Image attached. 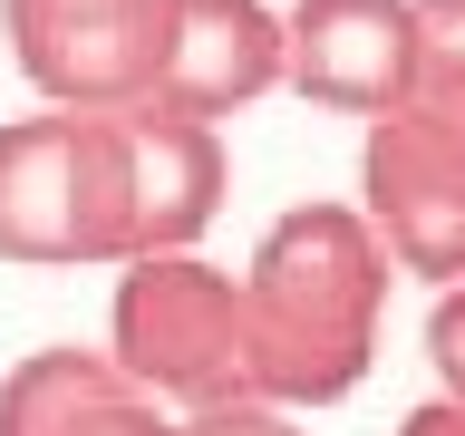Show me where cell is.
<instances>
[{
  "label": "cell",
  "mask_w": 465,
  "mask_h": 436,
  "mask_svg": "<svg viewBox=\"0 0 465 436\" xmlns=\"http://www.w3.org/2000/svg\"><path fill=\"white\" fill-rule=\"evenodd\" d=\"M282 87L340 116L417 107V0H291L282 10Z\"/></svg>",
  "instance_id": "obj_6"
},
{
  "label": "cell",
  "mask_w": 465,
  "mask_h": 436,
  "mask_svg": "<svg viewBox=\"0 0 465 436\" xmlns=\"http://www.w3.org/2000/svg\"><path fill=\"white\" fill-rule=\"evenodd\" d=\"M359 223L417 282H465V116L398 107L359 145Z\"/></svg>",
  "instance_id": "obj_4"
},
{
  "label": "cell",
  "mask_w": 465,
  "mask_h": 436,
  "mask_svg": "<svg viewBox=\"0 0 465 436\" xmlns=\"http://www.w3.org/2000/svg\"><path fill=\"white\" fill-rule=\"evenodd\" d=\"M0 436H184L107 349H29L0 378Z\"/></svg>",
  "instance_id": "obj_9"
},
{
  "label": "cell",
  "mask_w": 465,
  "mask_h": 436,
  "mask_svg": "<svg viewBox=\"0 0 465 436\" xmlns=\"http://www.w3.org/2000/svg\"><path fill=\"white\" fill-rule=\"evenodd\" d=\"M378 311H388V253L359 223V203H291L242 272L252 398L272 407L349 398L378 359Z\"/></svg>",
  "instance_id": "obj_1"
},
{
  "label": "cell",
  "mask_w": 465,
  "mask_h": 436,
  "mask_svg": "<svg viewBox=\"0 0 465 436\" xmlns=\"http://www.w3.org/2000/svg\"><path fill=\"white\" fill-rule=\"evenodd\" d=\"M272 87H282V10L272 0H165V49H155L145 107L213 126Z\"/></svg>",
  "instance_id": "obj_7"
},
{
  "label": "cell",
  "mask_w": 465,
  "mask_h": 436,
  "mask_svg": "<svg viewBox=\"0 0 465 436\" xmlns=\"http://www.w3.org/2000/svg\"><path fill=\"white\" fill-rule=\"evenodd\" d=\"M107 359L136 378L155 407H232L252 398V340H242V282L203 253L126 262L107 311Z\"/></svg>",
  "instance_id": "obj_3"
},
{
  "label": "cell",
  "mask_w": 465,
  "mask_h": 436,
  "mask_svg": "<svg viewBox=\"0 0 465 436\" xmlns=\"http://www.w3.org/2000/svg\"><path fill=\"white\" fill-rule=\"evenodd\" d=\"M184 436H301L291 427V407L272 398H232V407H194V417H174Z\"/></svg>",
  "instance_id": "obj_12"
},
{
  "label": "cell",
  "mask_w": 465,
  "mask_h": 436,
  "mask_svg": "<svg viewBox=\"0 0 465 436\" xmlns=\"http://www.w3.org/2000/svg\"><path fill=\"white\" fill-rule=\"evenodd\" d=\"M398 436H465V407L427 398V407H407V427H398Z\"/></svg>",
  "instance_id": "obj_13"
},
{
  "label": "cell",
  "mask_w": 465,
  "mask_h": 436,
  "mask_svg": "<svg viewBox=\"0 0 465 436\" xmlns=\"http://www.w3.org/2000/svg\"><path fill=\"white\" fill-rule=\"evenodd\" d=\"M20 78L49 107L116 116L145 107L155 87V49H165V0H0Z\"/></svg>",
  "instance_id": "obj_5"
},
{
  "label": "cell",
  "mask_w": 465,
  "mask_h": 436,
  "mask_svg": "<svg viewBox=\"0 0 465 436\" xmlns=\"http://www.w3.org/2000/svg\"><path fill=\"white\" fill-rule=\"evenodd\" d=\"M427 369H436V398L465 407V282H446L427 311Z\"/></svg>",
  "instance_id": "obj_11"
},
{
  "label": "cell",
  "mask_w": 465,
  "mask_h": 436,
  "mask_svg": "<svg viewBox=\"0 0 465 436\" xmlns=\"http://www.w3.org/2000/svg\"><path fill=\"white\" fill-rule=\"evenodd\" d=\"M417 107L465 116V0H417Z\"/></svg>",
  "instance_id": "obj_10"
},
{
  "label": "cell",
  "mask_w": 465,
  "mask_h": 436,
  "mask_svg": "<svg viewBox=\"0 0 465 436\" xmlns=\"http://www.w3.org/2000/svg\"><path fill=\"white\" fill-rule=\"evenodd\" d=\"M126 136V262L194 253L203 223L223 213V136L165 107H116Z\"/></svg>",
  "instance_id": "obj_8"
},
{
  "label": "cell",
  "mask_w": 465,
  "mask_h": 436,
  "mask_svg": "<svg viewBox=\"0 0 465 436\" xmlns=\"http://www.w3.org/2000/svg\"><path fill=\"white\" fill-rule=\"evenodd\" d=\"M0 262L78 272L126 262V136L116 116H10L0 126Z\"/></svg>",
  "instance_id": "obj_2"
}]
</instances>
